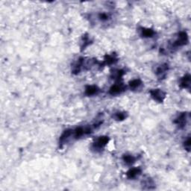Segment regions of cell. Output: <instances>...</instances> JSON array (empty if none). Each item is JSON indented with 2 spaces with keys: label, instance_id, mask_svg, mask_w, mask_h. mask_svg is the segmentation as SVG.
Returning <instances> with one entry per match:
<instances>
[{
  "label": "cell",
  "instance_id": "cell-9",
  "mask_svg": "<svg viewBox=\"0 0 191 191\" xmlns=\"http://www.w3.org/2000/svg\"><path fill=\"white\" fill-rule=\"evenodd\" d=\"M140 173L141 170L140 168H133L127 173V177L130 179H134V178L137 177L139 175H140Z\"/></svg>",
  "mask_w": 191,
  "mask_h": 191
},
{
  "label": "cell",
  "instance_id": "cell-10",
  "mask_svg": "<svg viewBox=\"0 0 191 191\" xmlns=\"http://www.w3.org/2000/svg\"><path fill=\"white\" fill-rule=\"evenodd\" d=\"M181 87L182 88H185V89H188L190 87V75H186L181 80L180 83Z\"/></svg>",
  "mask_w": 191,
  "mask_h": 191
},
{
  "label": "cell",
  "instance_id": "cell-13",
  "mask_svg": "<svg viewBox=\"0 0 191 191\" xmlns=\"http://www.w3.org/2000/svg\"><path fill=\"white\" fill-rule=\"evenodd\" d=\"M123 160L126 162L127 164H132L134 161H135V158L132 156V155H126L123 156Z\"/></svg>",
  "mask_w": 191,
  "mask_h": 191
},
{
  "label": "cell",
  "instance_id": "cell-17",
  "mask_svg": "<svg viewBox=\"0 0 191 191\" xmlns=\"http://www.w3.org/2000/svg\"><path fill=\"white\" fill-rule=\"evenodd\" d=\"M99 18H100V20H102V21H106V20H108L109 16H108V14H105V13H102V14H99Z\"/></svg>",
  "mask_w": 191,
  "mask_h": 191
},
{
  "label": "cell",
  "instance_id": "cell-1",
  "mask_svg": "<svg viewBox=\"0 0 191 191\" xmlns=\"http://www.w3.org/2000/svg\"><path fill=\"white\" fill-rule=\"evenodd\" d=\"M188 42V37L186 32H181L179 35V38L173 43L174 47H179V46H184Z\"/></svg>",
  "mask_w": 191,
  "mask_h": 191
},
{
  "label": "cell",
  "instance_id": "cell-6",
  "mask_svg": "<svg viewBox=\"0 0 191 191\" xmlns=\"http://www.w3.org/2000/svg\"><path fill=\"white\" fill-rule=\"evenodd\" d=\"M168 70V64H164L160 65L156 70V75H158L159 78H163L166 75V72Z\"/></svg>",
  "mask_w": 191,
  "mask_h": 191
},
{
  "label": "cell",
  "instance_id": "cell-12",
  "mask_svg": "<svg viewBox=\"0 0 191 191\" xmlns=\"http://www.w3.org/2000/svg\"><path fill=\"white\" fill-rule=\"evenodd\" d=\"M142 84V81L140 79H134L132 80L131 81H130L129 86L130 88L132 90H136L137 88H139V87Z\"/></svg>",
  "mask_w": 191,
  "mask_h": 191
},
{
  "label": "cell",
  "instance_id": "cell-3",
  "mask_svg": "<svg viewBox=\"0 0 191 191\" xmlns=\"http://www.w3.org/2000/svg\"><path fill=\"white\" fill-rule=\"evenodd\" d=\"M125 89H126V87L122 83H117V84H115L110 87L109 93L111 95H117V94H120L122 92H123Z\"/></svg>",
  "mask_w": 191,
  "mask_h": 191
},
{
  "label": "cell",
  "instance_id": "cell-4",
  "mask_svg": "<svg viewBox=\"0 0 191 191\" xmlns=\"http://www.w3.org/2000/svg\"><path fill=\"white\" fill-rule=\"evenodd\" d=\"M108 137H100L94 143V149L98 150V149H102L106 144L108 143Z\"/></svg>",
  "mask_w": 191,
  "mask_h": 191
},
{
  "label": "cell",
  "instance_id": "cell-16",
  "mask_svg": "<svg viewBox=\"0 0 191 191\" xmlns=\"http://www.w3.org/2000/svg\"><path fill=\"white\" fill-rule=\"evenodd\" d=\"M184 147L187 151H190V137H189L184 142Z\"/></svg>",
  "mask_w": 191,
  "mask_h": 191
},
{
  "label": "cell",
  "instance_id": "cell-11",
  "mask_svg": "<svg viewBox=\"0 0 191 191\" xmlns=\"http://www.w3.org/2000/svg\"><path fill=\"white\" fill-rule=\"evenodd\" d=\"M141 35L144 38H151L155 35V31L152 29H150V28H142Z\"/></svg>",
  "mask_w": 191,
  "mask_h": 191
},
{
  "label": "cell",
  "instance_id": "cell-8",
  "mask_svg": "<svg viewBox=\"0 0 191 191\" xmlns=\"http://www.w3.org/2000/svg\"><path fill=\"white\" fill-rule=\"evenodd\" d=\"M99 89L96 86H87L85 89V94L87 96H94L99 93Z\"/></svg>",
  "mask_w": 191,
  "mask_h": 191
},
{
  "label": "cell",
  "instance_id": "cell-5",
  "mask_svg": "<svg viewBox=\"0 0 191 191\" xmlns=\"http://www.w3.org/2000/svg\"><path fill=\"white\" fill-rule=\"evenodd\" d=\"M187 114L186 113H183L175 120V123L178 125L180 128H184V126L187 124Z\"/></svg>",
  "mask_w": 191,
  "mask_h": 191
},
{
  "label": "cell",
  "instance_id": "cell-14",
  "mask_svg": "<svg viewBox=\"0 0 191 191\" xmlns=\"http://www.w3.org/2000/svg\"><path fill=\"white\" fill-rule=\"evenodd\" d=\"M117 59L115 58L114 56H111V55H108V56H106V58H105V62H104V64H114L115 62L117 61Z\"/></svg>",
  "mask_w": 191,
  "mask_h": 191
},
{
  "label": "cell",
  "instance_id": "cell-7",
  "mask_svg": "<svg viewBox=\"0 0 191 191\" xmlns=\"http://www.w3.org/2000/svg\"><path fill=\"white\" fill-rule=\"evenodd\" d=\"M73 134V130H66V131H64V132L62 134V135L61 136V137H60V140H59L60 143L61 144L64 143H65L66 141L69 139V138L71 137Z\"/></svg>",
  "mask_w": 191,
  "mask_h": 191
},
{
  "label": "cell",
  "instance_id": "cell-15",
  "mask_svg": "<svg viewBox=\"0 0 191 191\" xmlns=\"http://www.w3.org/2000/svg\"><path fill=\"white\" fill-rule=\"evenodd\" d=\"M115 118L117 120H123L126 118V113H122V112H119L115 114Z\"/></svg>",
  "mask_w": 191,
  "mask_h": 191
},
{
  "label": "cell",
  "instance_id": "cell-2",
  "mask_svg": "<svg viewBox=\"0 0 191 191\" xmlns=\"http://www.w3.org/2000/svg\"><path fill=\"white\" fill-rule=\"evenodd\" d=\"M150 94L151 96L153 98L154 100L157 101V102H163V99H165V96H166L165 93L160 89L152 90V91H150Z\"/></svg>",
  "mask_w": 191,
  "mask_h": 191
}]
</instances>
